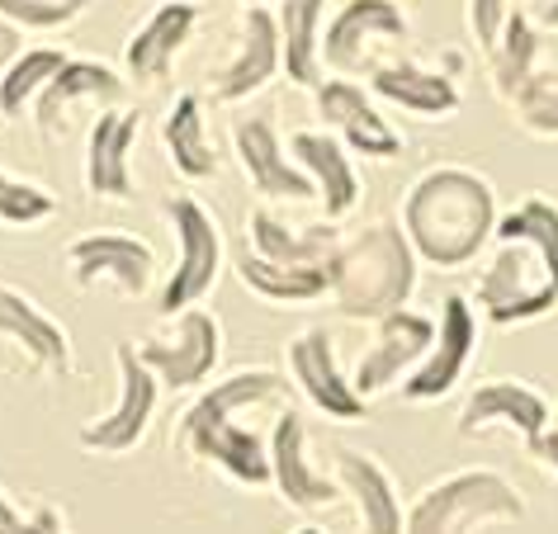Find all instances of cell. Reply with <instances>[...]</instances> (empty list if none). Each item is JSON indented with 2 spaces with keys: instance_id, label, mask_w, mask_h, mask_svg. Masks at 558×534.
Instances as JSON below:
<instances>
[{
  "instance_id": "obj_1",
  "label": "cell",
  "mask_w": 558,
  "mask_h": 534,
  "mask_svg": "<svg viewBox=\"0 0 558 534\" xmlns=\"http://www.w3.org/2000/svg\"><path fill=\"white\" fill-rule=\"evenodd\" d=\"M497 256L478 275V307L501 327L558 307V208L539 194L497 218Z\"/></svg>"
},
{
  "instance_id": "obj_2",
  "label": "cell",
  "mask_w": 558,
  "mask_h": 534,
  "mask_svg": "<svg viewBox=\"0 0 558 534\" xmlns=\"http://www.w3.org/2000/svg\"><path fill=\"white\" fill-rule=\"evenodd\" d=\"M402 232H408L416 260L440 265V270H459L497 232V194L478 171L436 166V171H426L408 190Z\"/></svg>"
},
{
  "instance_id": "obj_3",
  "label": "cell",
  "mask_w": 558,
  "mask_h": 534,
  "mask_svg": "<svg viewBox=\"0 0 558 534\" xmlns=\"http://www.w3.org/2000/svg\"><path fill=\"white\" fill-rule=\"evenodd\" d=\"M284 388L289 384L275 369H242V374L222 378V384H214L185 416H180V445H185L194 459L214 463V469H222L228 477H236V483H246V487L275 483L270 445H260V435L236 426L232 416L251 402L279 398Z\"/></svg>"
},
{
  "instance_id": "obj_4",
  "label": "cell",
  "mask_w": 558,
  "mask_h": 534,
  "mask_svg": "<svg viewBox=\"0 0 558 534\" xmlns=\"http://www.w3.org/2000/svg\"><path fill=\"white\" fill-rule=\"evenodd\" d=\"M331 299L341 317L355 321H384L388 313H402L416 289V251L408 232L393 222H374L355 232L351 242L331 256Z\"/></svg>"
},
{
  "instance_id": "obj_5",
  "label": "cell",
  "mask_w": 558,
  "mask_h": 534,
  "mask_svg": "<svg viewBox=\"0 0 558 534\" xmlns=\"http://www.w3.org/2000/svg\"><path fill=\"white\" fill-rule=\"evenodd\" d=\"M487 520H525V501L493 469H464L430 483L408 511V534H473Z\"/></svg>"
},
{
  "instance_id": "obj_6",
  "label": "cell",
  "mask_w": 558,
  "mask_h": 534,
  "mask_svg": "<svg viewBox=\"0 0 558 534\" xmlns=\"http://www.w3.org/2000/svg\"><path fill=\"white\" fill-rule=\"evenodd\" d=\"M166 218H171L180 256H175V270L161 289V313L175 317L214 289L218 265H222V236H218L214 214H208L199 199H190V194H171V199H166Z\"/></svg>"
},
{
  "instance_id": "obj_7",
  "label": "cell",
  "mask_w": 558,
  "mask_h": 534,
  "mask_svg": "<svg viewBox=\"0 0 558 534\" xmlns=\"http://www.w3.org/2000/svg\"><path fill=\"white\" fill-rule=\"evenodd\" d=\"M114 360H119V402L109 406L105 416L86 421L81 435H76L81 449H90V454H129V449L143 445L151 416H157V388H161V378L143 364L137 345L133 341H119Z\"/></svg>"
},
{
  "instance_id": "obj_8",
  "label": "cell",
  "mask_w": 558,
  "mask_h": 534,
  "mask_svg": "<svg viewBox=\"0 0 558 534\" xmlns=\"http://www.w3.org/2000/svg\"><path fill=\"white\" fill-rule=\"evenodd\" d=\"M137 355H143V364L171 392L194 388V384H204V378L218 369V360H222V327H218L214 313H204V307H185V313L171 321V331L143 341V345H137Z\"/></svg>"
},
{
  "instance_id": "obj_9",
  "label": "cell",
  "mask_w": 558,
  "mask_h": 534,
  "mask_svg": "<svg viewBox=\"0 0 558 534\" xmlns=\"http://www.w3.org/2000/svg\"><path fill=\"white\" fill-rule=\"evenodd\" d=\"M430 345H436V321L412 313V307H402V313H388L384 321H374V341L365 345V355H360L351 384L360 398H374V392L393 388L402 374H416L430 355Z\"/></svg>"
},
{
  "instance_id": "obj_10",
  "label": "cell",
  "mask_w": 558,
  "mask_h": 534,
  "mask_svg": "<svg viewBox=\"0 0 558 534\" xmlns=\"http://www.w3.org/2000/svg\"><path fill=\"white\" fill-rule=\"evenodd\" d=\"M66 270H72L81 289L114 284L119 293H129V299H143L151 289L157 256H151L147 242H137L129 232H90L66 246Z\"/></svg>"
},
{
  "instance_id": "obj_11",
  "label": "cell",
  "mask_w": 558,
  "mask_h": 534,
  "mask_svg": "<svg viewBox=\"0 0 558 534\" xmlns=\"http://www.w3.org/2000/svg\"><path fill=\"white\" fill-rule=\"evenodd\" d=\"M473 345H478V317H473L469 299H464V293H445L440 321H436V345H430V355H426L422 369L402 384V398H408V402L445 398V392L464 378L469 360H473Z\"/></svg>"
},
{
  "instance_id": "obj_12",
  "label": "cell",
  "mask_w": 558,
  "mask_h": 534,
  "mask_svg": "<svg viewBox=\"0 0 558 534\" xmlns=\"http://www.w3.org/2000/svg\"><path fill=\"white\" fill-rule=\"evenodd\" d=\"M289 374H294L303 398H308L323 416H331V421H360L365 416L369 402L360 398L355 384L341 374L327 327H308V331H299L294 341H289Z\"/></svg>"
},
{
  "instance_id": "obj_13",
  "label": "cell",
  "mask_w": 558,
  "mask_h": 534,
  "mask_svg": "<svg viewBox=\"0 0 558 534\" xmlns=\"http://www.w3.org/2000/svg\"><path fill=\"white\" fill-rule=\"evenodd\" d=\"M549 426H554L549 402H544L535 388L511 384V378L478 384L464 398V406H459V435H464V440L487 435V430H511V435H521L525 445H535Z\"/></svg>"
},
{
  "instance_id": "obj_14",
  "label": "cell",
  "mask_w": 558,
  "mask_h": 534,
  "mask_svg": "<svg viewBox=\"0 0 558 534\" xmlns=\"http://www.w3.org/2000/svg\"><path fill=\"white\" fill-rule=\"evenodd\" d=\"M408 34H412V24L393 0H345L327 24L323 62H331L337 72H355V66H365V52L374 48V38L408 44Z\"/></svg>"
},
{
  "instance_id": "obj_15",
  "label": "cell",
  "mask_w": 558,
  "mask_h": 534,
  "mask_svg": "<svg viewBox=\"0 0 558 534\" xmlns=\"http://www.w3.org/2000/svg\"><path fill=\"white\" fill-rule=\"evenodd\" d=\"M270 473H275V487L279 497L299 511H317V506H331L337 501L341 483L327 477L323 469H313L308 459V430H303V416L299 412H279L275 421V435H270Z\"/></svg>"
},
{
  "instance_id": "obj_16",
  "label": "cell",
  "mask_w": 558,
  "mask_h": 534,
  "mask_svg": "<svg viewBox=\"0 0 558 534\" xmlns=\"http://www.w3.org/2000/svg\"><path fill=\"white\" fill-rule=\"evenodd\" d=\"M0 341H10L44 374L72 369V336L62 331V321H52L44 307L15 284H0Z\"/></svg>"
},
{
  "instance_id": "obj_17",
  "label": "cell",
  "mask_w": 558,
  "mask_h": 534,
  "mask_svg": "<svg viewBox=\"0 0 558 534\" xmlns=\"http://www.w3.org/2000/svg\"><path fill=\"white\" fill-rule=\"evenodd\" d=\"M337 483L345 497H355V515H360V534H408V515H402L398 487L379 459L360 454V449H337Z\"/></svg>"
},
{
  "instance_id": "obj_18",
  "label": "cell",
  "mask_w": 558,
  "mask_h": 534,
  "mask_svg": "<svg viewBox=\"0 0 558 534\" xmlns=\"http://www.w3.org/2000/svg\"><path fill=\"white\" fill-rule=\"evenodd\" d=\"M232 143L256 194H270V199H317V185L299 171L294 157H284V147H279V137L265 119H242Z\"/></svg>"
},
{
  "instance_id": "obj_19",
  "label": "cell",
  "mask_w": 558,
  "mask_h": 534,
  "mask_svg": "<svg viewBox=\"0 0 558 534\" xmlns=\"http://www.w3.org/2000/svg\"><path fill=\"white\" fill-rule=\"evenodd\" d=\"M279 66H284V48H279V20L260 5H246L242 15V48L236 58L214 76V100H242V95L260 90Z\"/></svg>"
},
{
  "instance_id": "obj_20",
  "label": "cell",
  "mask_w": 558,
  "mask_h": 534,
  "mask_svg": "<svg viewBox=\"0 0 558 534\" xmlns=\"http://www.w3.org/2000/svg\"><path fill=\"white\" fill-rule=\"evenodd\" d=\"M137 109H105L90 123V143H86V185L90 194L105 199H133V166L129 151L137 143Z\"/></svg>"
},
{
  "instance_id": "obj_21",
  "label": "cell",
  "mask_w": 558,
  "mask_h": 534,
  "mask_svg": "<svg viewBox=\"0 0 558 534\" xmlns=\"http://www.w3.org/2000/svg\"><path fill=\"white\" fill-rule=\"evenodd\" d=\"M317 114H323L327 129H337L360 157H398L402 151V137L388 129V119L365 100V90H360L355 81H327V86L317 90Z\"/></svg>"
},
{
  "instance_id": "obj_22",
  "label": "cell",
  "mask_w": 558,
  "mask_h": 534,
  "mask_svg": "<svg viewBox=\"0 0 558 534\" xmlns=\"http://www.w3.org/2000/svg\"><path fill=\"white\" fill-rule=\"evenodd\" d=\"M246 236H251V251L270 265H289V270H313V265H331V256L341 251V236L327 228H284L275 214H256L246 218Z\"/></svg>"
},
{
  "instance_id": "obj_23",
  "label": "cell",
  "mask_w": 558,
  "mask_h": 534,
  "mask_svg": "<svg viewBox=\"0 0 558 534\" xmlns=\"http://www.w3.org/2000/svg\"><path fill=\"white\" fill-rule=\"evenodd\" d=\"M289 151H294L299 171L317 185V199L327 204V218L351 214L360 199V180H355V166L341 151V143H331L327 133H294L289 137Z\"/></svg>"
},
{
  "instance_id": "obj_24",
  "label": "cell",
  "mask_w": 558,
  "mask_h": 534,
  "mask_svg": "<svg viewBox=\"0 0 558 534\" xmlns=\"http://www.w3.org/2000/svg\"><path fill=\"white\" fill-rule=\"evenodd\" d=\"M369 86H374V95H384L388 105H402L408 114H422V119H445L459 109L454 81L440 72H426V66H416V62H379L369 72Z\"/></svg>"
},
{
  "instance_id": "obj_25",
  "label": "cell",
  "mask_w": 558,
  "mask_h": 534,
  "mask_svg": "<svg viewBox=\"0 0 558 534\" xmlns=\"http://www.w3.org/2000/svg\"><path fill=\"white\" fill-rule=\"evenodd\" d=\"M194 20H199V10L194 5H161L157 15H151L143 29L133 34V44L123 48V62H129V72L137 81H161L166 72H171L175 52L185 48V38L194 29Z\"/></svg>"
},
{
  "instance_id": "obj_26",
  "label": "cell",
  "mask_w": 558,
  "mask_h": 534,
  "mask_svg": "<svg viewBox=\"0 0 558 534\" xmlns=\"http://www.w3.org/2000/svg\"><path fill=\"white\" fill-rule=\"evenodd\" d=\"M323 5L327 0H284L279 5V48L294 86H323Z\"/></svg>"
},
{
  "instance_id": "obj_27",
  "label": "cell",
  "mask_w": 558,
  "mask_h": 534,
  "mask_svg": "<svg viewBox=\"0 0 558 534\" xmlns=\"http://www.w3.org/2000/svg\"><path fill=\"white\" fill-rule=\"evenodd\" d=\"M161 143H166V151H171V166L180 175L204 180V175L218 171L214 143H208V133H204L199 95H180V100L171 105V114H166V123H161Z\"/></svg>"
},
{
  "instance_id": "obj_28",
  "label": "cell",
  "mask_w": 558,
  "mask_h": 534,
  "mask_svg": "<svg viewBox=\"0 0 558 534\" xmlns=\"http://www.w3.org/2000/svg\"><path fill=\"white\" fill-rule=\"evenodd\" d=\"M236 275H242V284L265 303H313V299H323V293H331V270L327 265L289 270V265L260 260L256 251H246V256L236 260Z\"/></svg>"
},
{
  "instance_id": "obj_29",
  "label": "cell",
  "mask_w": 558,
  "mask_h": 534,
  "mask_svg": "<svg viewBox=\"0 0 558 534\" xmlns=\"http://www.w3.org/2000/svg\"><path fill=\"white\" fill-rule=\"evenodd\" d=\"M86 95H100V100H119L123 95V81L109 72V66H100V62H72L66 58V66L58 76L44 86V95H38V123L52 133L58 129V114L72 100H86Z\"/></svg>"
},
{
  "instance_id": "obj_30",
  "label": "cell",
  "mask_w": 558,
  "mask_h": 534,
  "mask_svg": "<svg viewBox=\"0 0 558 534\" xmlns=\"http://www.w3.org/2000/svg\"><path fill=\"white\" fill-rule=\"evenodd\" d=\"M535 52H539L535 29H530V20L515 10V15L507 20V29H501L497 52H493V81L507 100H515V95L535 81Z\"/></svg>"
},
{
  "instance_id": "obj_31",
  "label": "cell",
  "mask_w": 558,
  "mask_h": 534,
  "mask_svg": "<svg viewBox=\"0 0 558 534\" xmlns=\"http://www.w3.org/2000/svg\"><path fill=\"white\" fill-rule=\"evenodd\" d=\"M62 66H66L62 52H52V48H29L15 66H5V76H0V114H5V119L24 114V105H29L34 95H44V86L62 72Z\"/></svg>"
},
{
  "instance_id": "obj_32",
  "label": "cell",
  "mask_w": 558,
  "mask_h": 534,
  "mask_svg": "<svg viewBox=\"0 0 558 534\" xmlns=\"http://www.w3.org/2000/svg\"><path fill=\"white\" fill-rule=\"evenodd\" d=\"M52 214H58V199H52L48 190L24 185V180L0 171V222H20V228H29V222H44Z\"/></svg>"
},
{
  "instance_id": "obj_33",
  "label": "cell",
  "mask_w": 558,
  "mask_h": 534,
  "mask_svg": "<svg viewBox=\"0 0 558 534\" xmlns=\"http://www.w3.org/2000/svg\"><path fill=\"white\" fill-rule=\"evenodd\" d=\"M515 114L530 133L539 137H558V76L535 72V81L515 95Z\"/></svg>"
},
{
  "instance_id": "obj_34",
  "label": "cell",
  "mask_w": 558,
  "mask_h": 534,
  "mask_svg": "<svg viewBox=\"0 0 558 534\" xmlns=\"http://www.w3.org/2000/svg\"><path fill=\"white\" fill-rule=\"evenodd\" d=\"M0 534H66V520L52 501H34L29 511L0 487Z\"/></svg>"
},
{
  "instance_id": "obj_35",
  "label": "cell",
  "mask_w": 558,
  "mask_h": 534,
  "mask_svg": "<svg viewBox=\"0 0 558 534\" xmlns=\"http://www.w3.org/2000/svg\"><path fill=\"white\" fill-rule=\"evenodd\" d=\"M86 0H0V15L20 29H58V24H72Z\"/></svg>"
},
{
  "instance_id": "obj_36",
  "label": "cell",
  "mask_w": 558,
  "mask_h": 534,
  "mask_svg": "<svg viewBox=\"0 0 558 534\" xmlns=\"http://www.w3.org/2000/svg\"><path fill=\"white\" fill-rule=\"evenodd\" d=\"M507 20H511V0H469V29L478 38V48L497 52Z\"/></svg>"
},
{
  "instance_id": "obj_37",
  "label": "cell",
  "mask_w": 558,
  "mask_h": 534,
  "mask_svg": "<svg viewBox=\"0 0 558 534\" xmlns=\"http://www.w3.org/2000/svg\"><path fill=\"white\" fill-rule=\"evenodd\" d=\"M530 454H535V459L544 463V469H549V473L558 477V426H549V430H544L539 440L530 445Z\"/></svg>"
},
{
  "instance_id": "obj_38",
  "label": "cell",
  "mask_w": 558,
  "mask_h": 534,
  "mask_svg": "<svg viewBox=\"0 0 558 534\" xmlns=\"http://www.w3.org/2000/svg\"><path fill=\"white\" fill-rule=\"evenodd\" d=\"M24 58V52H20V24H10L5 15H0V66H15Z\"/></svg>"
},
{
  "instance_id": "obj_39",
  "label": "cell",
  "mask_w": 558,
  "mask_h": 534,
  "mask_svg": "<svg viewBox=\"0 0 558 534\" xmlns=\"http://www.w3.org/2000/svg\"><path fill=\"white\" fill-rule=\"evenodd\" d=\"M539 20H544V24H549V29H558V0H549V5H544V10H539Z\"/></svg>"
},
{
  "instance_id": "obj_40",
  "label": "cell",
  "mask_w": 558,
  "mask_h": 534,
  "mask_svg": "<svg viewBox=\"0 0 558 534\" xmlns=\"http://www.w3.org/2000/svg\"><path fill=\"white\" fill-rule=\"evenodd\" d=\"M294 534H323V530H317V525H303V530H294Z\"/></svg>"
},
{
  "instance_id": "obj_41",
  "label": "cell",
  "mask_w": 558,
  "mask_h": 534,
  "mask_svg": "<svg viewBox=\"0 0 558 534\" xmlns=\"http://www.w3.org/2000/svg\"><path fill=\"white\" fill-rule=\"evenodd\" d=\"M554 426H558V412H554Z\"/></svg>"
},
{
  "instance_id": "obj_42",
  "label": "cell",
  "mask_w": 558,
  "mask_h": 534,
  "mask_svg": "<svg viewBox=\"0 0 558 534\" xmlns=\"http://www.w3.org/2000/svg\"><path fill=\"white\" fill-rule=\"evenodd\" d=\"M337 5H345V0H337Z\"/></svg>"
},
{
  "instance_id": "obj_43",
  "label": "cell",
  "mask_w": 558,
  "mask_h": 534,
  "mask_svg": "<svg viewBox=\"0 0 558 534\" xmlns=\"http://www.w3.org/2000/svg\"><path fill=\"white\" fill-rule=\"evenodd\" d=\"M251 5H256V0H251Z\"/></svg>"
}]
</instances>
